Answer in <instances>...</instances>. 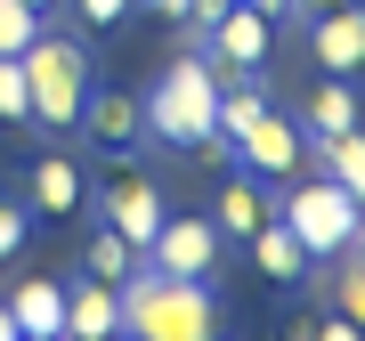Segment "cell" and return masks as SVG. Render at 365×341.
Returning <instances> with one entry per match:
<instances>
[{
    "label": "cell",
    "mask_w": 365,
    "mask_h": 341,
    "mask_svg": "<svg viewBox=\"0 0 365 341\" xmlns=\"http://www.w3.org/2000/svg\"><path fill=\"white\" fill-rule=\"evenodd\" d=\"M130 268H138V252H130L114 228L98 220V228H90V244H81V276H98V285H122Z\"/></svg>",
    "instance_id": "d6986e66"
},
{
    "label": "cell",
    "mask_w": 365,
    "mask_h": 341,
    "mask_svg": "<svg viewBox=\"0 0 365 341\" xmlns=\"http://www.w3.org/2000/svg\"><path fill=\"white\" fill-rule=\"evenodd\" d=\"M33 33H41V16L25 9V0H0V57H16Z\"/></svg>",
    "instance_id": "603a6c76"
},
{
    "label": "cell",
    "mask_w": 365,
    "mask_h": 341,
    "mask_svg": "<svg viewBox=\"0 0 365 341\" xmlns=\"http://www.w3.org/2000/svg\"><path fill=\"white\" fill-rule=\"evenodd\" d=\"M227 9H235V0H187V16H179V25H187V41H203V33L220 25Z\"/></svg>",
    "instance_id": "cb8c5ba5"
},
{
    "label": "cell",
    "mask_w": 365,
    "mask_h": 341,
    "mask_svg": "<svg viewBox=\"0 0 365 341\" xmlns=\"http://www.w3.org/2000/svg\"><path fill=\"white\" fill-rule=\"evenodd\" d=\"M276 220H284L300 244H309V260H317V268H325V260H341V252L357 244V203L341 195L325 170H300V179H284V187H276Z\"/></svg>",
    "instance_id": "277c9868"
},
{
    "label": "cell",
    "mask_w": 365,
    "mask_h": 341,
    "mask_svg": "<svg viewBox=\"0 0 365 341\" xmlns=\"http://www.w3.org/2000/svg\"><path fill=\"white\" fill-rule=\"evenodd\" d=\"M284 9H292L284 25H309V16H333V9H357V0H284Z\"/></svg>",
    "instance_id": "484cf974"
},
{
    "label": "cell",
    "mask_w": 365,
    "mask_h": 341,
    "mask_svg": "<svg viewBox=\"0 0 365 341\" xmlns=\"http://www.w3.org/2000/svg\"><path fill=\"white\" fill-rule=\"evenodd\" d=\"M9 317H16V333H57L66 341V276H16Z\"/></svg>",
    "instance_id": "2e32d148"
},
{
    "label": "cell",
    "mask_w": 365,
    "mask_h": 341,
    "mask_svg": "<svg viewBox=\"0 0 365 341\" xmlns=\"http://www.w3.org/2000/svg\"><path fill=\"white\" fill-rule=\"evenodd\" d=\"M16 195H25L33 220L66 228V220H90V170H81V155H66V146H41V155L25 163V179H16Z\"/></svg>",
    "instance_id": "8992f818"
},
{
    "label": "cell",
    "mask_w": 365,
    "mask_h": 341,
    "mask_svg": "<svg viewBox=\"0 0 365 341\" xmlns=\"http://www.w3.org/2000/svg\"><path fill=\"white\" fill-rule=\"evenodd\" d=\"M25 9H33V16H41V25H49V16H57V0H25Z\"/></svg>",
    "instance_id": "f1b7e54d"
},
{
    "label": "cell",
    "mask_w": 365,
    "mask_h": 341,
    "mask_svg": "<svg viewBox=\"0 0 365 341\" xmlns=\"http://www.w3.org/2000/svg\"><path fill=\"white\" fill-rule=\"evenodd\" d=\"M138 114H146V138L155 146H170V155H195V146L220 131V81H211V57L203 49H179L163 66V81L138 98Z\"/></svg>",
    "instance_id": "7a4b0ae2"
},
{
    "label": "cell",
    "mask_w": 365,
    "mask_h": 341,
    "mask_svg": "<svg viewBox=\"0 0 365 341\" xmlns=\"http://www.w3.org/2000/svg\"><path fill=\"white\" fill-rule=\"evenodd\" d=\"M309 341H365V325H349L341 309H325V301H317V333H309Z\"/></svg>",
    "instance_id": "d4e9b609"
},
{
    "label": "cell",
    "mask_w": 365,
    "mask_h": 341,
    "mask_svg": "<svg viewBox=\"0 0 365 341\" xmlns=\"http://www.w3.org/2000/svg\"><path fill=\"white\" fill-rule=\"evenodd\" d=\"M16 341H57V333H16Z\"/></svg>",
    "instance_id": "1f68e13d"
},
{
    "label": "cell",
    "mask_w": 365,
    "mask_h": 341,
    "mask_svg": "<svg viewBox=\"0 0 365 341\" xmlns=\"http://www.w3.org/2000/svg\"><path fill=\"white\" fill-rule=\"evenodd\" d=\"M33 228H41V220L25 211V195H16V187H0V268H9L16 252L33 244Z\"/></svg>",
    "instance_id": "ffe728a7"
},
{
    "label": "cell",
    "mask_w": 365,
    "mask_h": 341,
    "mask_svg": "<svg viewBox=\"0 0 365 341\" xmlns=\"http://www.w3.org/2000/svg\"><path fill=\"white\" fill-rule=\"evenodd\" d=\"M0 122L33 131V90H25V57H0Z\"/></svg>",
    "instance_id": "44dd1931"
},
{
    "label": "cell",
    "mask_w": 365,
    "mask_h": 341,
    "mask_svg": "<svg viewBox=\"0 0 365 341\" xmlns=\"http://www.w3.org/2000/svg\"><path fill=\"white\" fill-rule=\"evenodd\" d=\"M73 138L106 146V155H130V146L146 138L138 90H106V81H90V98H81V122H73Z\"/></svg>",
    "instance_id": "30bf717a"
},
{
    "label": "cell",
    "mask_w": 365,
    "mask_h": 341,
    "mask_svg": "<svg viewBox=\"0 0 365 341\" xmlns=\"http://www.w3.org/2000/svg\"><path fill=\"white\" fill-rule=\"evenodd\" d=\"M146 9H155V16H170V25H179V16H187V0H146Z\"/></svg>",
    "instance_id": "4316f807"
},
{
    "label": "cell",
    "mask_w": 365,
    "mask_h": 341,
    "mask_svg": "<svg viewBox=\"0 0 365 341\" xmlns=\"http://www.w3.org/2000/svg\"><path fill=\"white\" fill-rule=\"evenodd\" d=\"M292 122H300V138H333V131H357V122H365V90H357L349 73H317V90H300Z\"/></svg>",
    "instance_id": "4fadbf2b"
},
{
    "label": "cell",
    "mask_w": 365,
    "mask_h": 341,
    "mask_svg": "<svg viewBox=\"0 0 365 341\" xmlns=\"http://www.w3.org/2000/svg\"><path fill=\"white\" fill-rule=\"evenodd\" d=\"M309 170H325V179L365 211V122L357 131H333V138H309Z\"/></svg>",
    "instance_id": "e0dca14e"
},
{
    "label": "cell",
    "mask_w": 365,
    "mask_h": 341,
    "mask_svg": "<svg viewBox=\"0 0 365 341\" xmlns=\"http://www.w3.org/2000/svg\"><path fill=\"white\" fill-rule=\"evenodd\" d=\"M300 49H309L317 73H365V0L357 9H333V16H309L300 25Z\"/></svg>",
    "instance_id": "8fae6325"
},
{
    "label": "cell",
    "mask_w": 365,
    "mask_h": 341,
    "mask_svg": "<svg viewBox=\"0 0 365 341\" xmlns=\"http://www.w3.org/2000/svg\"><path fill=\"white\" fill-rule=\"evenodd\" d=\"M0 341H16V317H9V301H0Z\"/></svg>",
    "instance_id": "f546056e"
},
{
    "label": "cell",
    "mask_w": 365,
    "mask_h": 341,
    "mask_svg": "<svg viewBox=\"0 0 365 341\" xmlns=\"http://www.w3.org/2000/svg\"><path fill=\"white\" fill-rule=\"evenodd\" d=\"M235 170H252V179H268V187H284V179L309 170V138H300L292 106H268V114L235 138Z\"/></svg>",
    "instance_id": "52a82bcc"
},
{
    "label": "cell",
    "mask_w": 365,
    "mask_h": 341,
    "mask_svg": "<svg viewBox=\"0 0 365 341\" xmlns=\"http://www.w3.org/2000/svg\"><path fill=\"white\" fill-rule=\"evenodd\" d=\"M122 333L138 341H227L220 292L195 285V276H163V268H130L122 276Z\"/></svg>",
    "instance_id": "6da1fadb"
},
{
    "label": "cell",
    "mask_w": 365,
    "mask_h": 341,
    "mask_svg": "<svg viewBox=\"0 0 365 341\" xmlns=\"http://www.w3.org/2000/svg\"><path fill=\"white\" fill-rule=\"evenodd\" d=\"M187 49L220 57V66H244V73H268V57H276V16H260L252 0H235L220 25H211L203 41H187Z\"/></svg>",
    "instance_id": "9c48e42d"
},
{
    "label": "cell",
    "mask_w": 365,
    "mask_h": 341,
    "mask_svg": "<svg viewBox=\"0 0 365 341\" xmlns=\"http://www.w3.org/2000/svg\"><path fill=\"white\" fill-rule=\"evenodd\" d=\"M252 9H260V16H276V25H284V16H292V9H284V0H252Z\"/></svg>",
    "instance_id": "83f0119b"
},
{
    "label": "cell",
    "mask_w": 365,
    "mask_h": 341,
    "mask_svg": "<svg viewBox=\"0 0 365 341\" xmlns=\"http://www.w3.org/2000/svg\"><path fill=\"white\" fill-rule=\"evenodd\" d=\"M114 341H138V333H114Z\"/></svg>",
    "instance_id": "d6a6232c"
},
{
    "label": "cell",
    "mask_w": 365,
    "mask_h": 341,
    "mask_svg": "<svg viewBox=\"0 0 365 341\" xmlns=\"http://www.w3.org/2000/svg\"><path fill=\"white\" fill-rule=\"evenodd\" d=\"M57 9H66L81 33H114V25H130V9H138V0H57Z\"/></svg>",
    "instance_id": "7402d4cb"
},
{
    "label": "cell",
    "mask_w": 365,
    "mask_h": 341,
    "mask_svg": "<svg viewBox=\"0 0 365 341\" xmlns=\"http://www.w3.org/2000/svg\"><path fill=\"white\" fill-rule=\"evenodd\" d=\"M90 211H98V220H106V228H114V236L146 260V244H155V228H163V211H170V203H163V187L146 179V170H114V179L90 195Z\"/></svg>",
    "instance_id": "ba28073f"
},
{
    "label": "cell",
    "mask_w": 365,
    "mask_h": 341,
    "mask_svg": "<svg viewBox=\"0 0 365 341\" xmlns=\"http://www.w3.org/2000/svg\"><path fill=\"white\" fill-rule=\"evenodd\" d=\"M349 252H365V211H357V244H349Z\"/></svg>",
    "instance_id": "4dcf8cb0"
},
{
    "label": "cell",
    "mask_w": 365,
    "mask_h": 341,
    "mask_svg": "<svg viewBox=\"0 0 365 341\" xmlns=\"http://www.w3.org/2000/svg\"><path fill=\"white\" fill-rule=\"evenodd\" d=\"M122 333V285L66 276V341H114Z\"/></svg>",
    "instance_id": "9a60e30c"
},
{
    "label": "cell",
    "mask_w": 365,
    "mask_h": 341,
    "mask_svg": "<svg viewBox=\"0 0 365 341\" xmlns=\"http://www.w3.org/2000/svg\"><path fill=\"white\" fill-rule=\"evenodd\" d=\"M268 211H276V187H268V179H252V170H235V163H227V179H220V195H211V228H220L227 244H244L252 228L268 220Z\"/></svg>",
    "instance_id": "5bb4252c"
},
{
    "label": "cell",
    "mask_w": 365,
    "mask_h": 341,
    "mask_svg": "<svg viewBox=\"0 0 365 341\" xmlns=\"http://www.w3.org/2000/svg\"><path fill=\"white\" fill-rule=\"evenodd\" d=\"M244 252H252V268H260V285H276V292H309V285H317L309 244H300L292 228L276 220V211H268L260 228H252V236H244Z\"/></svg>",
    "instance_id": "7c38bea8"
},
{
    "label": "cell",
    "mask_w": 365,
    "mask_h": 341,
    "mask_svg": "<svg viewBox=\"0 0 365 341\" xmlns=\"http://www.w3.org/2000/svg\"><path fill=\"white\" fill-rule=\"evenodd\" d=\"M16 57H25V90H33V131H41V138H73L81 98H90V81H98L90 41H73V33H49V25H41Z\"/></svg>",
    "instance_id": "3957f363"
},
{
    "label": "cell",
    "mask_w": 365,
    "mask_h": 341,
    "mask_svg": "<svg viewBox=\"0 0 365 341\" xmlns=\"http://www.w3.org/2000/svg\"><path fill=\"white\" fill-rule=\"evenodd\" d=\"M146 268H163V276H195V285H220V268H227V236L211 228V211H163L155 244H146Z\"/></svg>",
    "instance_id": "5b68a950"
},
{
    "label": "cell",
    "mask_w": 365,
    "mask_h": 341,
    "mask_svg": "<svg viewBox=\"0 0 365 341\" xmlns=\"http://www.w3.org/2000/svg\"><path fill=\"white\" fill-rule=\"evenodd\" d=\"M317 301L341 309L349 325H365V252H341V260H325V276H317Z\"/></svg>",
    "instance_id": "ac0fdd59"
}]
</instances>
